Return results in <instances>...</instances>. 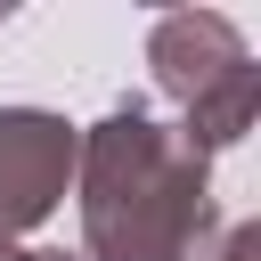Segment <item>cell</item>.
Listing matches in <instances>:
<instances>
[{"instance_id":"cell-1","label":"cell","mask_w":261,"mask_h":261,"mask_svg":"<svg viewBox=\"0 0 261 261\" xmlns=\"http://www.w3.org/2000/svg\"><path fill=\"white\" fill-rule=\"evenodd\" d=\"M73 204L82 261H204L220 245L212 155L179 122H155L139 98L106 106V122L82 130Z\"/></svg>"},{"instance_id":"cell-2","label":"cell","mask_w":261,"mask_h":261,"mask_svg":"<svg viewBox=\"0 0 261 261\" xmlns=\"http://www.w3.org/2000/svg\"><path fill=\"white\" fill-rule=\"evenodd\" d=\"M147 82H155V98L179 106V130L204 155L237 147L253 130V114H261V65L245 57V33L220 8H171V16H155V33H147Z\"/></svg>"},{"instance_id":"cell-3","label":"cell","mask_w":261,"mask_h":261,"mask_svg":"<svg viewBox=\"0 0 261 261\" xmlns=\"http://www.w3.org/2000/svg\"><path fill=\"white\" fill-rule=\"evenodd\" d=\"M73 155L82 130L49 106H0V237L16 245L73 196Z\"/></svg>"},{"instance_id":"cell-4","label":"cell","mask_w":261,"mask_h":261,"mask_svg":"<svg viewBox=\"0 0 261 261\" xmlns=\"http://www.w3.org/2000/svg\"><path fill=\"white\" fill-rule=\"evenodd\" d=\"M204 261H261V220H237V228H220V245H212Z\"/></svg>"},{"instance_id":"cell-5","label":"cell","mask_w":261,"mask_h":261,"mask_svg":"<svg viewBox=\"0 0 261 261\" xmlns=\"http://www.w3.org/2000/svg\"><path fill=\"white\" fill-rule=\"evenodd\" d=\"M24 261H82V253H24Z\"/></svg>"},{"instance_id":"cell-6","label":"cell","mask_w":261,"mask_h":261,"mask_svg":"<svg viewBox=\"0 0 261 261\" xmlns=\"http://www.w3.org/2000/svg\"><path fill=\"white\" fill-rule=\"evenodd\" d=\"M0 261H24V245H8V237H0Z\"/></svg>"}]
</instances>
